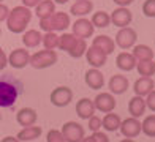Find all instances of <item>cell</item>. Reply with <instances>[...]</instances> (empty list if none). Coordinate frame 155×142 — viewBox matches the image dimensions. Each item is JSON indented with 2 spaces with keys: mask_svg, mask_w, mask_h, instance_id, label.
I'll list each match as a JSON object with an SVG mask.
<instances>
[{
  "mask_svg": "<svg viewBox=\"0 0 155 142\" xmlns=\"http://www.w3.org/2000/svg\"><path fill=\"white\" fill-rule=\"evenodd\" d=\"M32 21V11L30 8L21 5V6H15L6 18V27L11 33H22L27 25Z\"/></svg>",
  "mask_w": 155,
  "mask_h": 142,
  "instance_id": "6da1fadb",
  "label": "cell"
},
{
  "mask_svg": "<svg viewBox=\"0 0 155 142\" xmlns=\"http://www.w3.org/2000/svg\"><path fill=\"white\" fill-rule=\"evenodd\" d=\"M57 47L60 51H65L73 59H79L87 51L86 40L78 38L73 33H63L62 37H59V46Z\"/></svg>",
  "mask_w": 155,
  "mask_h": 142,
  "instance_id": "7a4b0ae2",
  "label": "cell"
},
{
  "mask_svg": "<svg viewBox=\"0 0 155 142\" xmlns=\"http://www.w3.org/2000/svg\"><path fill=\"white\" fill-rule=\"evenodd\" d=\"M71 25L70 16L67 13H52L51 16L40 19V28L43 32H59V30H67Z\"/></svg>",
  "mask_w": 155,
  "mask_h": 142,
  "instance_id": "3957f363",
  "label": "cell"
},
{
  "mask_svg": "<svg viewBox=\"0 0 155 142\" xmlns=\"http://www.w3.org/2000/svg\"><path fill=\"white\" fill-rule=\"evenodd\" d=\"M19 95L18 85L13 79H0V108H11L15 106Z\"/></svg>",
  "mask_w": 155,
  "mask_h": 142,
  "instance_id": "277c9868",
  "label": "cell"
},
{
  "mask_svg": "<svg viewBox=\"0 0 155 142\" xmlns=\"http://www.w3.org/2000/svg\"><path fill=\"white\" fill-rule=\"evenodd\" d=\"M57 52L54 49H45V51H38L33 55H30V63L35 69H45L52 66L55 62H57Z\"/></svg>",
  "mask_w": 155,
  "mask_h": 142,
  "instance_id": "5b68a950",
  "label": "cell"
},
{
  "mask_svg": "<svg viewBox=\"0 0 155 142\" xmlns=\"http://www.w3.org/2000/svg\"><path fill=\"white\" fill-rule=\"evenodd\" d=\"M49 99H51V103L55 106V108H65V106H68L73 99V90L70 87H65V85L55 87L51 92Z\"/></svg>",
  "mask_w": 155,
  "mask_h": 142,
  "instance_id": "8992f818",
  "label": "cell"
},
{
  "mask_svg": "<svg viewBox=\"0 0 155 142\" xmlns=\"http://www.w3.org/2000/svg\"><path fill=\"white\" fill-rule=\"evenodd\" d=\"M62 134L65 142H81L84 137V128L76 122H67L62 126Z\"/></svg>",
  "mask_w": 155,
  "mask_h": 142,
  "instance_id": "52a82bcc",
  "label": "cell"
},
{
  "mask_svg": "<svg viewBox=\"0 0 155 142\" xmlns=\"http://www.w3.org/2000/svg\"><path fill=\"white\" fill-rule=\"evenodd\" d=\"M136 38H138L136 32L133 30L131 27H122L120 30L117 32V35H116V43L122 49H130V47L135 46Z\"/></svg>",
  "mask_w": 155,
  "mask_h": 142,
  "instance_id": "ba28073f",
  "label": "cell"
},
{
  "mask_svg": "<svg viewBox=\"0 0 155 142\" xmlns=\"http://www.w3.org/2000/svg\"><path fill=\"white\" fill-rule=\"evenodd\" d=\"M111 18V22L114 24L116 27H128L130 22H131V11L127 8V6H119V8H116L114 11H112V14H109Z\"/></svg>",
  "mask_w": 155,
  "mask_h": 142,
  "instance_id": "9c48e42d",
  "label": "cell"
},
{
  "mask_svg": "<svg viewBox=\"0 0 155 142\" xmlns=\"http://www.w3.org/2000/svg\"><path fill=\"white\" fill-rule=\"evenodd\" d=\"M73 28V35H76L78 38H82V40H86V38H90L94 35V25L92 22H90L89 19L86 18H79L78 21H74V24L71 25Z\"/></svg>",
  "mask_w": 155,
  "mask_h": 142,
  "instance_id": "30bf717a",
  "label": "cell"
},
{
  "mask_svg": "<svg viewBox=\"0 0 155 142\" xmlns=\"http://www.w3.org/2000/svg\"><path fill=\"white\" fill-rule=\"evenodd\" d=\"M8 63L13 68H18V69L27 66L30 63V54H29V51L24 49V47L15 49V51L10 54V57H8Z\"/></svg>",
  "mask_w": 155,
  "mask_h": 142,
  "instance_id": "8fae6325",
  "label": "cell"
},
{
  "mask_svg": "<svg viewBox=\"0 0 155 142\" xmlns=\"http://www.w3.org/2000/svg\"><path fill=\"white\" fill-rule=\"evenodd\" d=\"M94 104H95V109L100 111V112H112L116 108V98L112 96L111 93H98L94 99Z\"/></svg>",
  "mask_w": 155,
  "mask_h": 142,
  "instance_id": "7c38bea8",
  "label": "cell"
},
{
  "mask_svg": "<svg viewBox=\"0 0 155 142\" xmlns=\"http://www.w3.org/2000/svg\"><path fill=\"white\" fill-rule=\"evenodd\" d=\"M120 133L124 134L125 137H136L138 134L141 133V123L139 120L135 118V117H130V118H125L124 122H120V126H119Z\"/></svg>",
  "mask_w": 155,
  "mask_h": 142,
  "instance_id": "4fadbf2b",
  "label": "cell"
},
{
  "mask_svg": "<svg viewBox=\"0 0 155 142\" xmlns=\"http://www.w3.org/2000/svg\"><path fill=\"white\" fill-rule=\"evenodd\" d=\"M95 104L92 99H89V98H81L79 101L76 103V114H78V117L82 118V120H87L90 118L95 114Z\"/></svg>",
  "mask_w": 155,
  "mask_h": 142,
  "instance_id": "5bb4252c",
  "label": "cell"
},
{
  "mask_svg": "<svg viewBox=\"0 0 155 142\" xmlns=\"http://www.w3.org/2000/svg\"><path fill=\"white\" fill-rule=\"evenodd\" d=\"M84 55L87 57V62H89L94 68L103 66L104 63H106V57H108L103 51H100V49H97V47H94V46L87 47V51H86V54H84Z\"/></svg>",
  "mask_w": 155,
  "mask_h": 142,
  "instance_id": "9a60e30c",
  "label": "cell"
},
{
  "mask_svg": "<svg viewBox=\"0 0 155 142\" xmlns=\"http://www.w3.org/2000/svg\"><path fill=\"white\" fill-rule=\"evenodd\" d=\"M109 90L114 95H122L128 90V79L124 74H114L109 79Z\"/></svg>",
  "mask_w": 155,
  "mask_h": 142,
  "instance_id": "2e32d148",
  "label": "cell"
},
{
  "mask_svg": "<svg viewBox=\"0 0 155 142\" xmlns=\"http://www.w3.org/2000/svg\"><path fill=\"white\" fill-rule=\"evenodd\" d=\"M37 117L38 114L32 108H22L18 114H16V120L21 126H32L37 123Z\"/></svg>",
  "mask_w": 155,
  "mask_h": 142,
  "instance_id": "e0dca14e",
  "label": "cell"
},
{
  "mask_svg": "<svg viewBox=\"0 0 155 142\" xmlns=\"http://www.w3.org/2000/svg\"><path fill=\"white\" fill-rule=\"evenodd\" d=\"M92 46H94V47H97V49H100V51H103L106 55H109V54L114 52V49H116V43L112 41V38H109L108 35H98V37H95V38H94Z\"/></svg>",
  "mask_w": 155,
  "mask_h": 142,
  "instance_id": "ac0fdd59",
  "label": "cell"
},
{
  "mask_svg": "<svg viewBox=\"0 0 155 142\" xmlns=\"http://www.w3.org/2000/svg\"><path fill=\"white\" fill-rule=\"evenodd\" d=\"M86 84L92 90H100L104 85V76L101 74L100 69L92 68V69H89L86 73Z\"/></svg>",
  "mask_w": 155,
  "mask_h": 142,
  "instance_id": "d6986e66",
  "label": "cell"
},
{
  "mask_svg": "<svg viewBox=\"0 0 155 142\" xmlns=\"http://www.w3.org/2000/svg\"><path fill=\"white\" fill-rule=\"evenodd\" d=\"M146 108H147L146 99L143 96H138V95L133 96L128 103V112L131 114V117H135V118H139L141 115H144Z\"/></svg>",
  "mask_w": 155,
  "mask_h": 142,
  "instance_id": "ffe728a7",
  "label": "cell"
},
{
  "mask_svg": "<svg viewBox=\"0 0 155 142\" xmlns=\"http://www.w3.org/2000/svg\"><path fill=\"white\" fill-rule=\"evenodd\" d=\"M155 87V84L152 81V77H144V76H141L139 79L135 82V93L138 96H146V95H149L150 92L153 90Z\"/></svg>",
  "mask_w": 155,
  "mask_h": 142,
  "instance_id": "44dd1931",
  "label": "cell"
},
{
  "mask_svg": "<svg viewBox=\"0 0 155 142\" xmlns=\"http://www.w3.org/2000/svg\"><path fill=\"white\" fill-rule=\"evenodd\" d=\"M116 63H117V68L122 69V71H131L135 69L136 66V59L133 57V54H128V52H120L116 59Z\"/></svg>",
  "mask_w": 155,
  "mask_h": 142,
  "instance_id": "7402d4cb",
  "label": "cell"
},
{
  "mask_svg": "<svg viewBox=\"0 0 155 142\" xmlns=\"http://www.w3.org/2000/svg\"><path fill=\"white\" fill-rule=\"evenodd\" d=\"M94 10V3L90 0H76L70 8V13L73 16H86V14L92 13Z\"/></svg>",
  "mask_w": 155,
  "mask_h": 142,
  "instance_id": "603a6c76",
  "label": "cell"
},
{
  "mask_svg": "<svg viewBox=\"0 0 155 142\" xmlns=\"http://www.w3.org/2000/svg\"><path fill=\"white\" fill-rule=\"evenodd\" d=\"M41 126H24L22 130H21L18 133V139L22 142V140H35V139H38L41 136Z\"/></svg>",
  "mask_w": 155,
  "mask_h": 142,
  "instance_id": "cb8c5ba5",
  "label": "cell"
},
{
  "mask_svg": "<svg viewBox=\"0 0 155 142\" xmlns=\"http://www.w3.org/2000/svg\"><path fill=\"white\" fill-rule=\"evenodd\" d=\"M35 13L40 19L51 16L52 13H55V3L52 0H41V2L35 6Z\"/></svg>",
  "mask_w": 155,
  "mask_h": 142,
  "instance_id": "d4e9b609",
  "label": "cell"
},
{
  "mask_svg": "<svg viewBox=\"0 0 155 142\" xmlns=\"http://www.w3.org/2000/svg\"><path fill=\"white\" fill-rule=\"evenodd\" d=\"M120 117L117 115V114H111V112H108L106 115H104L103 118H101V125H103V128L106 131H117L119 130V126H120Z\"/></svg>",
  "mask_w": 155,
  "mask_h": 142,
  "instance_id": "484cf974",
  "label": "cell"
},
{
  "mask_svg": "<svg viewBox=\"0 0 155 142\" xmlns=\"http://www.w3.org/2000/svg\"><path fill=\"white\" fill-rule=\"evenodd\" d=\"M41 40H43V35H41L38 30H27L22 37V41H24V46L25 47H37Z\"/></svg>",
  "mask_w": 155,
  "mask_h": 142,
  "instance_id": "4316f807",
  "label": "cell"
},
{
  "mask_svg": "<svg viewBox=\"0 0 155 142\" xmlns=\"http://www.w3.org/2000/svg\"><path fill=\"white\" fill-rule=\"evenodd\" d=\"M133 57L141 62V60H152L153 59V51L149 47V46H146V44H138L133 47Z\"/></svg>",
  "mask_w": 155,
  "mask_h": 142,
  "instance_id": "83f0119b",
  "label": "cell"
},
{
  "mask_svg": "<svg viewBox=\"0 0 155 142\" xmlns=\"http://www.w3.org/2000/svg\"><path fill=\"white\" fill-rule=\"evenodd\" d=\"M135 68H138L139 76L150 77V76L155 74V62H152V60H141V62L136 63Z\"/></svg>",
  "mask_w": 155,
  "mask_h": 142,
  "instance_id": "f1b7e54d",
  "label": "cell"
},
{
  "mask_svg": "<svg viewBox=\"0 0 155 142\" xmlns=\"http://www.w3.org/2000/svg\"><path fill=\"white\" fill-rule=\"evenodd\" d=\"M92 25L94 27H98V28H104V27H108L111 24V18H109V14L106 11H97L94 13V16H92Z\"/></svg>",
  "mask_w": 155,
  "mask_h": 142,
  "instance_id": "f546056e",
  "label": "cell"
},
{
  "mask_svg": "<svg viewBox=\"0 0 155 142\" xmlns=\"http://www.w3.org/2000/svg\"><path fill=\"white\" fill-rule=\"evenodd\" d=\"M141 131L149 137H155V115H149L141 123Z\"/></svg>",
  "mask_w": 155,
  "mask_h": 142,
  "instance_id": "4dcf8cb0",
  "label": "cell"
},
{
  "mask_svg": "<svg viewBox=\"0 0 155 142\" xmlns=\"http://www.w3.org/2000/svg\"><path fill=\"white\" fill-rule=\"evenodd\" d=\"M41 43L45 44V49H55L59 46V37L55 35V32H46Z\"/></svg>",
  "mask_w": 155,
  "mask_h": 142,
  "instance_id": "1f68e13d",
  "label": "cell"
},
{
  "mask_svg": "<svg viewBox=\"0 0 155 142\" xmlns=\"http://www.w3.org/2000/svg\"><path fill=\"white\" fill-rule=\"evenodd\" d=\"M143 13L147 18H155V0H146L143 5Z\"/></svg>",
  "mask_w": 155,
  "mask_h": 142,
  "instance_id": "d6a6232c",
  "label": "cell"
},
{
  "mask_svg": "<svg viewBox=\"0 0 155 142\" xmlns=\"http://www.w3.org/2000/svg\"><path fill=\"white\" fill-rule=\"evenodd\" d=\"M46 140L48 142H65L62 131H59V130H51L49 131L48 136H46Z\"/></svg>",
  "mask_w": 155,
  "mask_h": 142,
  "instance_id": "836d02e7",
  "label": "cell"
},
{
  "mask_svg": "<svg viewBox=\"0 0 155 142\" xmlns=\"http://www.w3.org/2000/svg\"><path fill=\"white\" fill-rule=\"evenodd\" d=\"M101 118L100 117H97V115H92L89 118V130L95 133V131H100V128H101Z\"/></svg>",
  "mask_w": 155,
  "mask_h": 142,
  "instance_id": "e575fe53",
  "label": "cell"
},
{
  "mask_svg": "<svg viewBox=\"0 0 155 142\" xmlns=\"http://www.w3.org/2000/svg\"><path fill=\"white\" fill-rule=\"evenodd\" d=\"M146 106L155 112V90H152L149 95H146Z\"/></svg>",
  "mask_w": 155,
  "mask_h": 142,
  "instance_id": "d590c367",
  "label": "cell"
},
{
  "mask_svg": "<svg viewBox=\"0 0 155 142\" xmlns=\"http://www.w3.org/2000/svg\"><path fill=\"white\" fill-rule=\"evenodd\" d=\"M90 137H92V140H94V142H109L108 136H106L104 133H101V131H95Z\"/></svg>",
  "mask_w": 155,
  "mask_h": 142,
  "instance_id": "8d00e7d4",
  "label": "cell"
},
{
  "mask_svg": "<svg viewBox=\"0 0 155 142\" xmlns=\"http://www.w3.org/2000/svg\"><path fill=\"white\" fill-rule=\"evenodd\" d=\"M6 65H8V57H6V54L3 52V49L0 47V71L5 69Z\"/></svg>",
  "mask_w": 155,
  "mask_h": 142,
  "instance_id": "74e56055",
  "label": "cell"
},
{
  "mask_svg": "<svg viewBox=\"0 0 155 142\" xmlns=\"http://www.w3.org/2000/svg\"><path fill=\"white\" fill-rule=\"evenodd\" d=\"M8 13H10L8 6L3 5V3H0V22H2V21H6V18H8Z\"/></svg>",
  "mask_w": 155,
  "mask_h": 142,
  "instance_id": "f35d334b",
  "label": "cell"
},
{
  "mask_svg": "<svg viewBox=\"0 0 155 142\" xmlns=\"http://www.w3.org/2000/svg\"><path fill=\"white\" fill-rule=\"evenodd\" d=\"M41 0H22V5L27 6V8H35Z\"/></svg>",
  "mask_w": 155,
  "mask_h": 142,
  "instance_id": "ab89813d",
  "label": "cell"
},
{
  "mask_svg": "<svg viewBox=\"0 0 155 142\" xmlns=\"http://www.w3.org/2000/svg\"><path fill=\"white\" fill-rule=\"evenodd\" d=\"M114 3H117L119 6H128L130 3H133L135 0H112Z\"/></svg>",
  "mask_w": 155,
  "mask_h": 142,
  "instance_id": "60d3db41",
  "label": "cell"
},
{
  "mask_svg": "<svg viewBox=\"0 0 155 142\" xmlns=\"http://www.w3.org/2000/svg\"><path fill=\"white\" fill-rule=\"evenodd\" d=\"M0 142H21L18 137H13V136H6V137H3Z\"/></svg>",
  "mask_w": 155,
  "mask_h": 142,
  "instance_id": "b9f144b4",
  "label": "cell"
},
{
  "mask_svg": "<svg viewBox=\"0 0 155 142\" xmlns=\"http://www.w3.org/2000/svg\"><path fill=\"white\" fill-rule=\"evenodd\" d=\"M81 142H94V140H92V137H90V136H87V137H86V136H84Z\"/></svg>",
  "mask_w": 155,
  "mask_h": 142,
  "instance_id": "7bdbcfd3",
  "label": "cell"
},
{
  "mask_svg": "<svg viewBox=\"0 0 155 142\" xmlns=\"http://www.w3.org/2000/svg\"><path fill=\"white\" fill-rule=\"evenodd\" d=\"M68 0H54V3H60V5H63V3H67Z\"/></svg>",
  "mask_w": 155,
  "mask_h": 142,
  "instance_id": "ee69618b",
  "label": "cell"
},
{
  "mask_svg": "<svg viewBox=\"0 0 155 142\" xmlns=\"http://www.w3.org/2000/svg\"><path fill=\"white\" fill-rule=\"evenodd\" d=\"M120 142H136V140H133V139H130V137H127V139H124V140H120Z\"/></svg>",
  "mask_w": 155,
  "mask_h": 142,
  "instance_id": "f6af8a7d",
  "label": "cell"
},
{
  "mask_svg": "<svg viewBox=\"0 0 155 142\" xmlns=\"http://www.w3.org/2000/svg\"><path fill=\"white\" fill-rule=\"evenodd\" d=\"M0 120H2V114H0Z\"/></svg>",
  "mask_w": 155,
  "mask_h": 142,
  "instance_id": "bcb514c9",
  "label": "cell"
},
{
  "mask_svg": "<svg viewBox=\"0 0 155 142\" xmlns=\"http://www.w3.org/2000/svg\"><path fill=\"white\" fill-rule=\"evenodd\" d=\"M0 3H2V0H0Z\"/></svg>",
  "mask_w": 155,
  "mask_h": 142,
  "instance_id": "7dc6e473",
  "label": "cell"
},
{
  "mask_svg": "<svg viewBox=\"0 0 155 142\" xmlns=\"http://www.w3.org/2000/svg\"><path fill=\"white\" fill-rule=\"evenodd\" d=\"M0 33H2V30H0Z\"/></svg>",
  "mask_w": 155,
  "mask_h": 142,
  "instance_id": "c3c4849f",
  "label": "cell"
}]
</instances>
